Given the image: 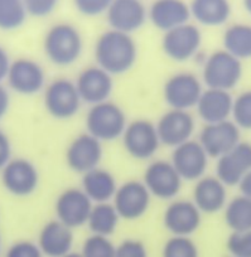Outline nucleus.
Returning a JSON list of instances; mask_svg holds the SVG:
<instances>
[{"instance_id":"15","label":"nucleus","mask_w":251,"mask_h":257,"mask_svg":"<svg viewBox=\"0 0 251 257\" xmlns=\"http://www.w3.org/2000/svg\"><path fill=\"white\" fill-rule=\"evenodd\" d=\"M210 157L198 140H188L175 148L171 163L177 170L183 182H197L205 177L208 168Z\"/></svg>"},{"instance_id":"38","label":"nucleus","mask_w":251,"mask_h":257,"mask_svg":"<svg viewBox=\"0 0 251 257\" xmlns=\"http://www.w3.org/2000/svg\"><path fill=\"white\" fill-rule=\"evenodd\" d=\"M115 257H149L145 244L139 239H124L116 246Z\"/></svg>"},{"instance_id":"32","label":"nucleus","mask_w":251,"mask_h":257,"mask_svg":"<svg viewBox=\"0 0 251 257\" xmlns=\"http://www.w3.org/2000/svg\"><path fill=\"white\" fill-rule=\"evenodd\" d=\"M161 257H200V251L191 237L172 236L164 243Z\"/></svg>"},{"instance_id":"26","label":"nucleus","mask_w":251,"mask_h":257,"mask_svg":"<svg viewBox=\"0 0 251 257\" xmlns=\"http://www.w3.org/2000/svg\"><path fill=\"white\" fill-rule=\"evenodd\" d=\"M118 187L115 177L108 169L98 167L82 174L81 189L94 204L113 201Z\"/></svg>"},{"instance_id":"43","label":"nucleus","mask_w":251,"mask_h":257,"mask_svg":"<svg viewBox=\"0 0 251 257\" xmlns=\"http://www.w3.org/2000/svg\"><path fill=\"white\" fill-rule=\"evenodd\" d=\"M238 188H240V192L242 196L251 198V169L243 175L241 182L238 183Z\"/></svg>"},{"instance_id":"41","label":"nucleus","mask_w":251,"mask_h":257,"mask_svg":"<svg viewBox=\"0 0 251 257\" xmlns=\"http://www.w3.org/2000/svg\"><path fill=\"white\" fill-rule=\"evenodd\" d=\"M11 64L12 61L9 53L3 46H0V85H3L4 81L7 80Z\"/></svg>"},{"instance_id":"44","label":"nucleus","mask_w":251,"mask_h":257,"mask_svg":"<svg viewBox=\"0 0 251 257\" xmlns=\"http://www.w3.org/2000/svg\"><path fill=\"white\" fill-rule=\"evenodd\" d=\"M243 3V7H245L246 12H247L248 14H251V0H242Z\"/></svg>"},{"instance_id":"33","label":"nucleus","mask_w":251,"mask_h":257,"mask_svg":"<svg viewBox=\"0 0 251 257\" xmlns=\"http://www.w3.org/2000/svg\"><path fill=\"white\" fill-rule=\"evenodd\" d=\"M116 246L109 237L91 234L83 241L79 253L82 257H115Z\"/></svg>"},{"instance_id":"7","label":"nucleus","mask_w":251,"mask_h":257,"mask_svg":"<svg viewBox=\"0 0 251 257\" xmlns=\"http://www.w3.org/2000/svg\"><path fill=\"white\" fill-rule=\"evenodd\" d=\"M150 196L159 201H173L182 189V178L171 160H151L144 172L143 180Z\"/></svg>"},{"instance_id":"12","label":"nucleus","mask_w":251,"mask_h":257,"mask_svg":"<svg viewBox=\"0 0 251 257\" xmlns=\"http://www.w3.org/2000/svg\"><path fill=\"white\" fill-rule=\"evenodd\" d=\"M94 203L81 188H67L59 193L54 202L57 221L71 229L79 228L88 223Z\"/></svg>"},{"instance_id":"24","label":"nucleus","mask_w":251,"mask_h":257,"mask_svg":"<svg viewBox=\"0 0 251 257\" xmlns=\"http://www.w3.org/2000/svg\"><path fill=\"white\" fill-rule=\"evenodd\" d=\"M233 98L230 91L207 88L203 90L196 105V111L205 123H215L230 120Z\"/></svg>"},{"instance_id":"30","label":"nucleus","mask_w":251,"mask_h":257,"mask_svg":"<svg viewBox=\"0 0 251 257\" xmlns=\"http://www.w3.org/2000/svg\"><path fill=\"white\" fill-rule=\"evenodd\" d=\"M225 222L232 232L251 231V198L237 196L225 206Z\"/></svg>"},{"instance_id":"11","label":"nucleus","mask_w":251,"mask_h":257,"mask_svg":"<svg viewBox=\"0 0 251 257\" xmlns=\"http://www.w3.org/2000/svg\"><path fill=\"white\" fill-rule=\"evenodd\" d=\"M150 202V193L144 183L133 179L119 185L113 198V206L121 219L136 221L145 216Z\"/></svg>"},{"instance_id":"8","label":"nucleus","mask_w":251,"mask_h":257,"mask_svg":"<svg viewBox=\"0 0 251 257\" xmlns=\"http://www.w3.org/2000/svg\"><path fill=\"white\" fill-rule=\"evenodd\" d=\"M202 46V33L200 28L192 23L165 32L161 38V49L171 61L185 63L200 53Z\"/></svg>"},{"instance_id":"10","label":"nucleus","mask_w":251,"mask_h":257,"mask_svg":"<svg viewBox=\"0 0 251 257\" xmlns=\"http://www.w3.org/2000/svg\"><path fill=\"white\" fill-rule=\"evenodd\" d=\"M0 180L4 189L14 197L32 196L39 185V172L26 158H12L0 170Z\"/></svg>"},{"instance_id":"23","label":"nucleus","mask_w":251,"mask_h":257,"mask_svg":"<svg viewBox=\"0 0 251 257\" xmlns=\"http://www.w3.org/2000/svg\"><path fill=\"white\" fill-rule=\"evenodd\" d=\"M195 183L192 202L201 213L215 214L225 208L227 203V189L217 177L205 175Z\"/></svg>"},{"instance_id":"20","label":"nucleus","mask_w":251,"mask_h":257,"mask_svg":"<svg viewBox=\"0 0 251 257\" xmlns=\"http://www.w3.org/2000/svg\"><path fill=\"white\" fill-rule=\"evenodd\" d=\"M74 85L82 102L90 106L108 101L114 90L113 76L99 66L83 68L77 76Z\"/></svg>"},{"instance_id":"18","label":"nucleus","mask_w":251,"mask_h":257,"mask_svg":"<svg viewBox=\"0 0 251 257\" xmlns=\"http://www.w3.org/2000/svg\"><path fill=\"white\" fill-rule=\"evenodd\" d=\"M103 155V143L85 133L74 138L67 147V167L72 172L85 174L100 165Z\"/></svg>"},{"instance_id":"34","label":"nucleus","mask_w":251,"mask_h":257,"mask_svg":"<svg viewBox=\"0 0 251 257\" xmlns=\"http://www.w3.org/2000/svg\"><path fill=\"white\" fill-rule=\"evenodd\" d=\"M231 117L240 130H251V90L233 98Z\"/></svg>"},{"instance_id":"1","label":"nucleus","mask_w":251,"mask_h":257,"mask_svg":"<svg viewBox=\"0 0 251 257\" xmlns=\"http://www.w3.org/2000/svg\"><path fill=\"white\" fill-rule=\"evenodd\" d=\"M94 57L96 66L111 76H120L135 66L138 46L131 34L108 29L96 39Z\"/></svg>"},{"instance_id":"3","label":"nucleus","mask_w":251,"mask_h":257,"mask_svg":"<svg viewBox=\"0 0 251 257\" xmlns=\"http://www.w3.org/2000/svg\"><path fill=\"white\" fill-rule=\"evenodd\" d=\"M85 125L91 137L101 143H111L121 139L128 118L118 103L108 100L90 106L86 112Z\"/></svg>"},{"instance_id":"16","label":"nucleus","mask_w":251,"mask_h":257,"mask_svg":"<svg viewBox=\"0 0 251 257\" xmlns=\"http://www.w3.org/2000/svg\"><path fill=\"white\" fill-rule=\"evenodd\" d=\"M240 138V128L232 120H226L205 123L198 135V143L202 145L208 157L218 159L235 148L241 142Z\"/></svg>"},{"instance_id":"4","label":"nucleus","mask_w":251,"mask_h":257,"mask_svg":"<svg viewBox=\"0 0 251 257\" xmlns=\"http://www.w3.org/2000/svg\"><path fill=\"white\" fill-rule=\"evenodd\" d=\"M241 77V61L225 49L213 52L203 61L202 81L207 88L231 91L238 85Z\"/></svg>"},{"instance_id":"25","label":"nucleus","mask_w":251,"mask_h":257,"mask_svg":"<svg viewBox=\"0 0 251 257\" xmlns=\"http://www.w3.org/2000/svg\"><path fill=\"white\" fill-rule=\"evenodd\" d=\"M73 229L68 228L57 219L49 221L42 227L38 236V246L43 256L63 257L72 252Z\"/></svg>"},{"instance_id":"45","label":"nucleus","mask_w":251,"mask_h":257,"mask_svg":"<svg viewBox=\"0 0 251 257\" xmlns=\"http://www.w3.org/2000/svg\"><path fill=\"white\" fill-rule=\"evenodd\" d=\"M63 257H82L81 253H77V252H69L68 254H66V256Z\"/></svg>"},{"instance_id":"6","label":"nucleus","mask_w":251,"mask_h":257,"mask_svg":"<svg viewBox=\"0 0 251 257\" xmlns=\"http://www.w3.org/2000/svg\"><path fill=\"white\" fill-rule=\"evenodd\" d=\"M121 142L129 157L140 162L153 159L161 145L155 123L145 118L128 122L121 135Z\"/></svg>"},{"instance_id":"13","label":"nucleus","mask_w":251,"mask_h":257,"mask_svg":"<svg viewBox=\"0 0 251 257\" xmlns=\"http://www.w3.org/2000/svg\"><path fill=\"white\" fill-rule=\"evenodd\" d=\"M8 87L23 96H33L46 87V72L37 61L31 58H17L12 61L8 76Z\"/></svg>"},{"instance_id":"29","label":"nucleus","mask_w":251,"mask_h":257,"mask_svg":"<svg viewBox=\"0 0 251 257\" xmlns=\"http://www.w3.org/2000/svg\"><path fill=\"white\" fill-rule=\"evenodd\" d=\"M120 216L111 202L95 203L91 208L88 219V226L93 234L110 237L116 231L120 222Z\"/></svg>"},{"instance_id":"39","label":"nucleus","mask_w":251,"mask_h":257,"mask_svg":"<svg viewBox=\"0 0 251 257\" xmlns=\"http://www.w3.org/2000/svg\"><path fill=\"white\" fill-rule=\"evenodd\" d=\"M6 257H43L41 248L32 241H17L7 249Z\"/></svg>"},{"instance_id":"31","label":"nucleus","mask_w":251,"mask_h":257,"mask_svg":"<svg viewBox=\"0 0 251 257\" xmlns=\"http://www.w3.org/2000/svg\"><path fill=\"white\" fill-rule=\"evenodd\" d=\"M28 13L22 0H0V31L13 32L22 28Z\"/></svg>"},{"instance_id":"40","label":"nucleus","mask_w":251,"mask_h":257,"mask_svg":"<svg viewBox=\"0 0 251 257\" xmlns=\"http://www.w3.org/2000/svg\"><path fill=\"white\" fill-rule=\"evenodd\" d=\"M12 154H13V147H12L11 139L7 133L0 128V170L13 158Z\"/></svg>"},{"instance_id":"2","label":"nucleus","mask_w":251,"mask_h":257,"mask_svg":"<svg viewBox=\"0 0 251 257\" xmlns=\"http://www.w3.org/2000/svg\"><path fill=\"white\" fill-rule=\"evenodd\" d=\"M43 52L57 67H69L78 61L83 52L81 32L66 22L53 24L44 34Z\"/></svg>"},{"instance_id":"37","label":"nucleus","mask_w":251,"mask_h":257,"mask_svg":"<svg viewBox=\"0 0 251 257\" xmlns=\"http://www.w3.org/2000/svg\"><path fill=\"white\" fill-rule=\"evenodd\" d=\"M28 16L34 18H46L58 7L59 0H22Z\"/></svg>"},{"instance_id":"27","label":"nucleus","mask_w":251,"mask_h":257,"mask_svg":"<svg viewBox=\"0 0 251 257\" xmlns=\"http://www.w3.org/2000/svg\"><path fill=\"white\" fill-rule=\"evenodd\" d=\"M191 18L200 26L215 28L221 27L230 19L231 4L228 0H191Z\"/></svg>"},{"instance_id":"14","label":"nucleus","mask_w":251,"mask_h":257,"mask_svg":"<svg viewBox=\"0 0 251 257\" xmlns=\"http://www.w3.org/2000/svg\"><path fill=\"white\" fill-rule=\"evenodd\" d=\"M160 144L172 149L192 139L196 132V120L190 111L170 108L155 123Z\"/></svg>"},{"instance_id":"22","label":"nucleus","mask_w":251,"mask_h":257,"mask_svg":"<svg viewBox=\"0 0 251 257\" xmlns=\"http://www.w3.org/2000/svg\"><path fill=\"white\" fill-rule=\"evenodd\" d=\"M190 19V6L185 0H154L148 8V21L163 33L188 23Z\"/></svg>"},{"instance_id":"17","label":"nucleus","mask_w":251,"mask_h":257,"mask_svg":"<svg viewBox=\"0 0 251 257\" xmlns=\"http://www.w3.org/2000/svg\"><path fill=\"white\" fill-rule=\"evenodd\" d=\"M202 213L188 199H173L163 213V224L172 236L191 237L200 228Z\"/></svg>"},{"instance_id":"19","label":"nucleus","mask_w":251,"mask_h":257,"mask_svg":"<svg viewBox=\"0 0 251 257\" xmlns=\"http://www.w3.org/2000/svg\"><path fill=\"white\" fill-rule=\"evenodd\" d=\"M110 29L133 34L148 21V9L141 0H113L105 13Z\"/></svg>"},{"instance_id":"46","label":"nucleus","mask_w":251,"mask_h":257,"mask_svg":"<svg viewBox=\"0 0 251 257\" xmlns=\"http://www.w3.org/2000/svg\"><path fill=\"white\" fill-rule=\"evenodd\" d=\"M0 244H2V239H0Z\"/></svg>"},{"instance_id":"21","label":"nucleus","mask_w":251,"mask_h":257,"mask_svg":"<svg viewBox=\"0 0 251 257\" xmlns=\"http://www.w3.org/2000/svg\"><path fill=\"white\" fill-rule=\"evenodd\" d=\"M251 169V144L240 142L235 148L220 157L216 163V177L226 185H238L243 175Z\"/></svg>"},{"instance_id":"9","label":"nucleus","mask_w":251,"mask_h":257,"mask_svg":"<svg viewBox=\"0 0 251 257\" xmlns=\"http://www.w3.org/2000/svg\"><path fill=\"white\" fill-rule=\"evenodd\" d=\"M202 82L192 72L175 73L163 86V98L170 108L190 111L196 107L202 93Z\"/></svg>"},{"instance_id":"35","label":"nucleus","mask_w":251,"mask_h":257,"mask_svg":"<svg viewBox=\"0 0 251 257\" xmlns=\"http://www.w3.org/2000/svg\"><path fill=\"white\" fill-rule=\"evenodd\" d=\"M231 257H251V231L232 232L227 238Z\"/></svg>"},{"instance_id":"42","label":"nucleus","mask_w":251,"mask_h":257,"mask_svg":"<svg viewBox=\"0 0 251 257\" xmlns=\"http://www.w3.org/2000/svg\"><path fill=\"white\" fill-rule=\"evenodd\" d=\"M11 107V95H9L8 88L0 85V121L6 117Z\"/></svg>"},{"instance_id":"28","label":"nucleus","mask_w":251,"mask_h":257,"mask_svg":"<svg viewBox=\"0 0 251 257\" xmlns=\"http://www.w3.org/2000/svg\"><path fill=\"white\" fill-rule=\"evenodd\" d=\"M223 49L240 61L251 58V26L232 24L223 33Z\"/></svg>"},{"instance_id":"5","label":"nucleus","mask_w":251,"mask_h":257,"mask_svg":"<svg viewBox=\"0 0 251 257\" xmlns=\"http://www.w3.org/2000/svg\"><path fill=\"white\" fill-rule=\"evenodd\" d=\"M43 91V105L49 116L64 121L71 120L78 113L82 101L73 81L64 77L56 78Z\"/></svg>"},{"instance_id":"36","label":"nucleus","mask_w":251,"mask_h":257,"mask_svg":"<svg viewBox=\"0 0 251 257\" xmlns=\"http://www.w3.org/2000/svg\"><path fill=\"white\" fill-rule=\"evenodd\" d=\"M76 11L89 18L100 17L108 12L113 0H72Z\"/></svg>"}]
</instances>
